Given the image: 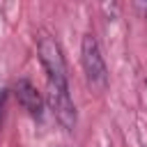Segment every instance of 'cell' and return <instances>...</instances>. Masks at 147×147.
<instances>
[{
    "instance_id": "obj_3",
    "label": "cell",
    "mask_w": 147,
    "mask_h": 147,
    "mask_svg": "<svg viewBox=\"0 0 147 147\" xmlns=\"http://www.w3.org/2000/svg\"><path fill=\"white\" fill-rule=\"evenodd\" d=\"M46 101H48V108L53 110L55 119L64 129H74L76 126V108H74V101L69 96V87L46 85Z\"/></svg>"
},
{
    "instance_id": "obj_2",
    "label": "cell",
    "mask_w": 147,
    "mask_h": 147,
    "mask_svg": "<svg viewBox=\"0 0 147 147\" xmlns=\"http://www.w3.org/2000/svg\"><path fill=\"white\" fill-rule=\"evenodd\" d=\"M80 60H83V69L87 76V83L92 87H106L108 83V71H106V62L99 48V41L94 34H85L83 44H80Z\"/></svg>"
},
{
    "instance_id": "obj_1",
    "label": "cell",
    "mask_w": 147,
    "mask_h": 147,
    "mask_svg": "<svg viewBox=\"0 0 147 147\" xmlns=\"http://www.w3.org/2000/svg\"><path fill=\"white\" fill-rule=\"evenodd\" d=\"M37 51H39V60H41V67L46 71V85H60V87H69L67 85V64H64V55H62V48L60 44L48 37V34H41L39 41H37Z\"/></svg>"
},
{
    "instance_id": "obj_4",
    "label": "cell",
    "mask_w": 147,
    "mask_h": 147,
    "mask_svg": "<svg viewBox=\"0 0 147 147\" xmlns=\"http://www.w3.org/2000/svg\"><path fill=\"white\" fill-rule=\"evenodd\" d=\"M16 99H18V103H21L32 117H41V96H39L37 87H34L30 80L21 78V80L16 83Z\"/></svg>"
}]
</instances>
